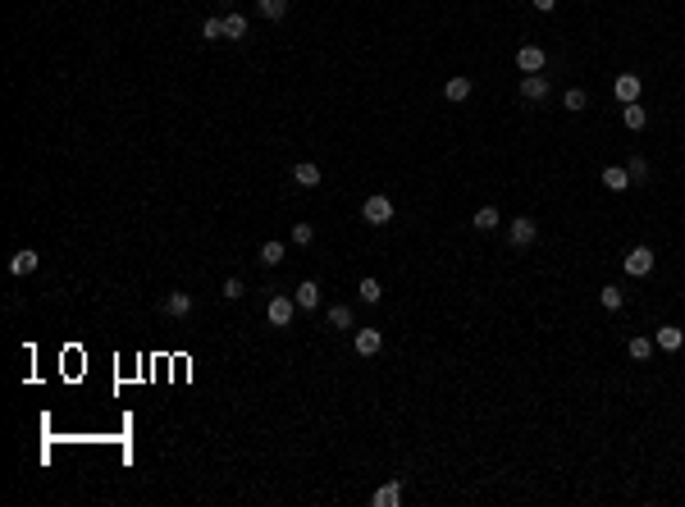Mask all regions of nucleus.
Listing matches in <instances>:
<instances>
[{
    "mask_svg": "<svg viewBox=\"0 0 685 507\" xmlns=\"http://www.w3.org/2000/svg\"><path fill=\"white\" fill-rule=\"evenodd\" d=\"M361 220L370 224V229H380V224L393 220V197H384V192H375V197H366V206H361Z\"/></svg>",
    "mask_w": 685,
    "mask_h": 507,
    "instance_id": "obj_1",
    "label": "nucleus"
},
{
    "mask_svg": "<svg viewBox=\"0 0 685 507\" xmlns=\"http://www.w3.org/2000/svg\"><path fill=\"white\" fill-rule=\"evenodd\" d=\"M297 311H302V307H297V298H283V293H279V298H270L265 316H270V325H274V329H288Z\"/></svg>",
    "mask_w": 685,
    "mask_h": 507,
    "instance_id": "obj_2",
    "label": "nucleus"
},
{
    "mask_svg": "<svg viewBox=\"0 0 685 507\" xmlns=\"http://www.w3.org/2000/svg\"><path fill=\"white\" fill-rule=\"evenodd\" d=\"M621 265H626V275H631V279H649L653 275V252L640 243V247H631V252L621 256Z\"/></svg>",
    "mask_w": 685,
    "mask_h": 507,
    "instance_id": "obj_3",
    "label": "nucleus"
},
{
    "mask_svg": "<svg viewBox=\"0 0 685 507\" xmlns=\"http://www.w3.org/2000/svg\"><path fill=\"white\" fill-rule=\"evenodd\" d=\"M534 238H539V224H534L530 215H516V220L507 224V243L511 247H530Z\"/></svg>",
    "mask_w": 685,
    "mask_h": 507,
    "instance_id": "obj_4",
    "label": "nucleus"
},
{
    "mask_svg": "<svg viewBox=\"0 0 685 507\" xmlns=\"http://www.w3.org/2000/svg\"><path fill=\"white\" fill-rule=\"evenodd\" d=\"M544 65H548L544 46H521V51H516V69H521V74H539Z\"/></svg>",
    "mask_w": 685,
    "mask_h": 507,
    "instance_id": "obj_5",
    "label": "nucleus"
},
{
    "mask_svg": "<svg viewBox=\"0 0 685 507\" xmlns=\"http://www.w3.org/2000/svg\"><path fill=\"white\" fill-rule=\"evenodd\" d=\"M37 265H42V256H37L33 247H23V252H14V256H10V275H14V279H23V275H33Z\"/></svg>",
    "mask_w": 685,
    "mask_h": 507,
    "instance_id": "obj_6",
    "label": "nucleus"
},
{
    "mask_svg": "<svg viewBox=\"0 0 685 507\" xmlns=\"http://www.w3.org/2000/svg\"><path fill=\"white\" fill-rule=\"evenodd\" d=\"M612 92H617V101H621V105L640 101V74H621L617 83H612Z\"/></svg>",
    "mask_w": 685,
    "mask_h": 507,
    "instance_id": "obj_7",
    "label": "nucleus"
},
{
    "mask_svg": "<svg viewBox=\"0 0 685 507\" xmlns=\"http://www.w3.org/2000/svg\"><path fill=\"white\" fill-rule=\"evenodd\" d=\"M293 183L297 188H320V165L316 160H297L293 165Z\"/></svg>",
    "mask_w": 685,
    "mask_h": 507,
    "instance_id": "obj_8",
    "label": "nucleus"
},
{
    "mask_svg": "<svg viewBox=\"0 0 685 507\" xmlns=\"http://www.w3.org/2000/svg\"><path fill=\"white\" fill-rule=\"evenodd\" d=\"M548 92H553V87H548L544 74H525V78H521V96H525V101H544Z\"/></svg>",
    "mask_w": 685,
    "mask_h": 507,
    "instance_id": "obj_9",
    "label": "nucleus"
},
{
    "mask_svg": "<svg viewBox=\"0 0 685 507\" xmlns=\"http://www.w3.org/2000/svg\"><path fill=\"white\" fill-rule=\"evenodd\" d=\"M293 298H297V307H302V311H316L320 307V284H316V279H302Z\"/></svg>",
    "mask_w": 685,
    "mask_h": 507,
    "instance_id": "obj_10",
    "label": "nucleus"
},
{
    "mask_svg": "<svg viewBox=\"0 0 685 507\" xmlns=\"http://www.w3.org/2000/svg\"><path fill=\"white\" fill-rule=\"evenodd\" d=\"M603 188H608V192H626V188H635L631 174H626V165H608V169H603Z\"/></svg>",
    "mask_w": 685,
    "mask_h": 507,
    "instance_id": "obj_11",
    "label": "nucleus"
},
{
    "mask_svg": "<svg viewBox=\"0 0 685 507\" xmlns=\"http://www.w3.org/2000/svg\"><path fill=\"white\" fill-rule=\"evenodd\" d=\"M384 347V334L380 329H357V356H375Z\"/></svg>",
    "mask_w": 685,
    "mask_h": 507,
    "instance_id": "obj_12",
    "label": "nucleus"
},
{
    "mask_svg": "<svg viewBox=\"0 0 685 507\" xmlns=\"http://www.w3.org/2000/svg\"><path fill=\"white\" fill-rule=\"evenodd\" d=\"M247 37V19L238 10H224V42H242Z\"/></svg>",
    "mask_w": 685,
    "mask_h": 507,
    "instance_id": "obj_13",
    "label": "nucleus"
},
{
    "mask_svg": "<svg viewBox=\"0 0 685 507\" xmlns=\"http://www.w3.org/2000/svg\"><path fill=\"white\" fill-rule=\"evenodd\" d=\"M653 343L663 347V352H681V343H685V334L676 329V325H663V329L653 334Z\"/></svg>",
    "mask_w": 685,
    "mask_h": 507,
    "instance_id": "obj_14",
    "label": "nucleus"
},
{
    "mask_svg": "<svg viewBox=\"0 0 685 507\" xmlns=\"http://www.w3.org/2000/svg\"><path fill=\"white\" fill-rule=\"evenodd\" d=\"M370 503H375V507H398V503H403V485H398V480H389V485H380Z\"/></svg>",
    "mask_w": 685,
    "mask_h": 507,
    "instance_id": "obj_15",
    "label": "nucleus"
},
{
    "mask_svg": "<svg viewBox=\"0 0 685 507\" xmlns=\"http://www.w3.org/2000/svg\"><path fill=\"white\" fill-rule=\"evenodd\" d=\"M160 311L164 316H174V320H183L187 311H192V298H187V293H169V298L160 302Z\"/></svg>",
    "mask_w": 685,
    "mask_h": 507,
    "instance_id": "obj_16",
    "label": "nucleus"
},
{
    "mask_svg": "<svg viewBox=\"0 0 685 507\" xmlns=\"http://www.w3.org/2000/svg\"><path fill=\"white\" fill-rule=\"evenodd\" d=\"M471 224H475L480 233H493V229L502 224V215H498V206H480V210H475V220H471Z\"/></svg>",
    "mask_w": 685,
    "mask_h": 507,
    "instance_id": "obj_17",
    "label": "nucleus"
},
{
    "mask_svg": "<svg viewBox=\"0 0 685 507\" xmlns=\"http://www.w3.org/2000/svg\"><path fill=\"white\" fill-rule=\"evenodd\" d=\"M621 119H626V128L631 132H640L644 123H649V110H644L640 101H631V105H626V110H621Z\"/></svg>",
    "mask_w": 685,
    "mask_h": 507,
    "instance_id": "obj_18",
    "label": "nucleus"
},
{
    "mask_svg": "<svg viewBox=\"0 0 685 507\" xmlns=\"http://www.w3.org/2000/svg\"><path fill=\"white\" fill-rule=\"evenodd\" d=\"M325 320H329V329H352V307H343V302H334Z\"/></svg>",
    "mask_w": 685,
    "mask_h": 507,
    "instance_id": "obj_19",
    "label": "nucleus"
},
{
    "mask_svg": "<svg viewBox=\"0 0 685 507\" xmlns=\"http://www.w3.org/2000/svg\"><path fill=\"white\" fill-rule=\"evenodd\" d=\"M471 92H475V87H471V78H462V74H457V78H448L443 96H448V101H466Z\"/></svg>",
    "mask_w": 685,
    "mask_h": 507,
    "instance_id": "obj_20",
    "label": "nucleus"
},
{
    "mask_svg": "<svg viewBox=\"0 0 685 507\" xmlns=\"http://www.w3.org/2000/svg\"><path fill=\"white\" fill-rule=\"evenodd\" d=\"M598 302H603V311H621V307H626V293H621L617 284H608L603 293H598Z\"/></svg>",
    "mask_w": 685,
    "mask_h": 507,
    "instance_id": "obj_21",
    "label": "nucleus"
},
{
    "mask_svg": "<svg viewBox=\"0 0 685 507\" xmlns=\"http://www.w3.org/2000/svg\"><path fill=\"white\" fill-rule=\"evenodd\" d=\"M288 5H293V0H256V10H261L265 19H283V14H288Z\"/></svg>",
    "mask_w": 685,
    "mask_h": 507,
    "instance_id": "obj_22",
    "label": "nucleus"
},
{
    "mask_svg": "<svg viewBox=\"0 0 685 507\" xmlns=\"http://www.w3.org/2000/svg\"><path fill=\"white\" fill-rule=\"evenodd\" d=\"M201 37H206V42H219V37H224V14H210V19L201 23Z\"/></svg>",
    "mask_w": 685,
    "mask_h": 507,
    "instance_id": "obj_23",
    "label": "nucleus"
},
{
    "mask_svg": "<svg viewBox=\"0 0 685 507\" xmlns=\"http://www.w3.org/2000/svg\"><path fill=\"white\" fill-rule=\"evenodd\" d=\"M626 174H631V183H644V178H649V160H644V155H631V160H626Z\"/></svg>",
    "mask_w": 685,
    "mask_h": 507,
    "instance_id": "obj_24",
    "label": "nucleus"
},
{
    "mask_svg": "<svg viewBox=\"0 0 685 507\" xmlns=\"http://www.w3.org/2000/svg\"><path fill=\"white\" fill-rule=\"evenodd\" d=\"M261 265H265V270L283 265V243H265V247H261Z\"/></svg>",
    "mask_w": 685,
    "mask_h": 507,
    "instance_id": "obj_25",
    "label": "nucleus"
},
{
    "mask_svg": "<svg viewBox=\"0 0 685 507\" xmlns=\"http://www.w3.org/2000/svg\"><path fill=\"white\" fill-rule=\"evenodd\" d=\"M357 293H361V302H370V307H375V302H380V298H384V288H380V279H361V288H357Z\"/></svg>",
    "mask_w": 685,
    "mask_h": 507,
    "instance_id": "obj_26",
    "label": "nucleus"
},
{
    "mask_svg": "<svg viewBox=\"0 0 685 507\" xmlns=\"http://www.w3.org/2000/svg\"><path fill=\"white\" fill-rule=\"evenodd\" d=\"M562 105H566V110H585V105H589V96H585V92H580V87H571V92H562Z\"/></svg>",
    "mask_w": 685,
    "mask_h": 507,
    "instance_id": "obj_27",
    "label": "nucleus"
},
{
    "mask_svg": "<svg viewBox=\"0 0 685 507\" xmlns=\"http://www.w3.org/2000/svg\"><path fill=\"white\" fill-rule=\"evenodd\" d=\"M626 352H631V356H635V361H649V352H653V343H649V338H644V334H635V338H631V347H626Z\"/></svg>",
    "mask_w": 685,
    "mask_h": 507,
    "instance_id": "obj_28",
    "label": "nucleus"
},
{
    "mask_svg": "<svg viewBox=\"0 0 685 507\" xmlns=\"http://www.w3.org/2000/svg\"><path fill=\"white\" fill-rule=\"evenodd\" d=\"M293 243L297 247H311V243H316V229H311V224H297V229H293Z\"/></svg>",
    "mask_w": 685,
    "mask_h": 507,
    "instance_id": "obj_29",
    "label": "nucleus"
},
{
    "mask_svg": "<svg viewBox=\"0 0 685 507\" xmlns=\"http://www.w3.org/2000/svg\"><path fill=\"white\" fill-rule=\"evenodd\" d=\"M219 298H224V302H238V298H242V279H224Z\"/></svg>",
    "mask_w": 685,
    "mask_h": 507,
    "instance_id": "obj_30",
    "label": "nucleus"
},
{
    "mask_svg": "<svg viewBox=\"0 0 685 507\" xmlns=\"http://www.w3.org/2000/svg\"><path fill=\"white\" fill-rule=\"evenodd\" d=\"M534 10H539V14H553V10H557V0H534Z\"/></svg>",
    "mask_w": 685,
    "mask_h": 507,
    "instance_id": "obj_31",
    "label": "nucleus"
}]
</instances>
